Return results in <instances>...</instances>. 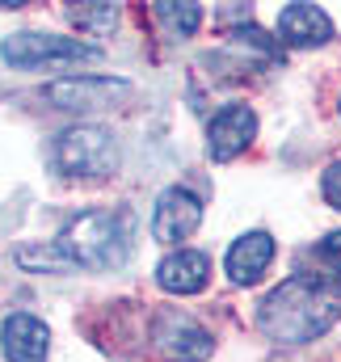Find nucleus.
<instances>
[{
	"instance_id": "obj_15",
	"label": "nucleus",
	"mask_w": 341,
	"mask_h": 362,
	"mask_svg": "<svg viewBox=\"0 0 341 362\" xmlns=\"http://www.w3.org/2000/svg\"><path fill=\"white\" fill-rule=\"evenodd\" d=\"M17 266H25V270H72V262L64 257L59 245H47V249H17Z\"/></svg>"
},
{
	"instance_id": "obj_16",
	"label": "nucleus",
	"mask_w": 341,
	"mask_h": 362,
	"mask_svg": "<svg viewBox=\"0 0 341 362\" xmlns=\"http://www.w3.org/2000/svg\"><path fill=\"white\" fill-rule=\"evenodd\" d=\"M325 198L341 211V160L337 165H329V173H325Z\"/></svg>"
},
{
	"instance_id": "obj_5",
	"label": "nucleus",
	"mask_w": 341,
	"mask_h": 362,
	"mask_svg": "<svg viewBox=\"0 0 341 362\" xmlns=\"http://www.w3.org/2000/svg\"><path fill=\"white\" fill-rule=\"evenodd\" d=\"M131 93L127 81H110V76H68L47 85V101H55L59 110H110L114 101H122Z\"/></svg>"
},
{
	"instance_id": "obj_9",
	"label": "nucleus",
	"mask_w": 341,
	"mask_h": 362,
	"mask_svg": "<svg viewBox=\"0 0 341 362\" xmlns=\"http://www.w3.org/2000/svg\"><path fill=\"white\" fill-rule=\"evenodd\" d=\"M0 346H4L8 362H42L47 350H51V333H47L42 320H34L25 312H13L0 325Z\"/></svg>"
},
{
	"instance_id": "obj_2",
	"label": "nucleus",
	"mask_w": 341,
	"mask_h": 362,
	"mask_svg": "<svg viewBox=\"0 0 341 362\" xmlns=\"http://www.w3.org/2000/svg\"><path fill=\"white\" fill-rule=\"evenodd\" d=\"M64 257L85 270H118L131 257V215L127 211H85L76 215L59 240Z\"/></svg>"
},
{
	"instance_id": "obj_10",
	"label": "nucleus",
	"mask_w": 341,
	"mask_h": 362,
	"mask_svg": "<svg viewBox=\"0 0 341 362\" xmlns=\"http://www.w3.org/2000/svg\"><path fill=\"white\" fill-rule=\"evenodd\" d=\"M329 34H333V21L316 4H287L278 13V38L287 47H320L329 42Z\"/></svg>"
},
{
	"instance_id": "obj_11",
	"label": "nucleus",
	"mask_w": 341,
	"mask_h": 362,
	"mask_svg": "<svg viewBox=\"0 0 341 362\" xmlns=\"http://www.w3.org/2000/svg\"><path fill=\"white\" fill-rule=\"evenodd\" d=\"M211 278V262L194 249H177L169 253L161 266H156V282L169 291V295H198Z\"/></svg>"
},
{
	"instance_id": "obj_1",
	"label": "nucleus",
	"mask_w": 341,
	"mask_h": 362,
	"mask_svg": "<svg viewBox=\"0 0 341 362\" xmlns=\"http://www.w3.org/2000/svg\"><path fill=\"white\" fill-rule=\"evenodd\" d=\"M341 316V282L320 278V274H295L287 282H278L265 299H261V329L274 341L287 346H304L316 341L320 333H329Z\"/></svg>"
},
{
	"instance_id": "obj_6",
	"label": "nucleus",
	"mask_w": 341,
	"mask_h": 362,
	"mask_svg": "<svg viewBox=\"0 0 341 362\" xmlns=\"http://www.w3.org/2000/svg\"><path fill=\"white\" fill-rule=\"evenodd\" d=\"M198 223H202V202H198L190 189L173 185V189H165V194L156 198V215H152V236H156V240L177 245V240L194 236Z\"/></svg>"
},
{
	"instance_id": "obj_14",
	"label": "nucleus",
	"mask_w": 341,
	"mask_h": 362,
	"mask_svg": "<svg viewBox=\"0 0 341 362\" xmlns=\"http://www.w3.org/2000/svg\"><path fill=\"white\" fill-rule=\"evenodd\" d=\"M68 17L76 21V30H88V34H110L114 25H118V8L114 4H72L68 8Z\"/></svg>"
},
{
	"instance_id": "obj_13",
	"label": "nucleus",
	"mask_w": 341,
	"mask_h": 362,
	"mask_svg": "<svg viewBox=\"0 0 341 362\" xmlns=\"http://www.w3.org/2000/svg\"><path fill=\"white\" fill-rule=\"evenodd\" d=\"M156 21L169 30L173 38H190V34L202 25V8H198V4H190V0H185V4L161 0V4H156Z\"/></svg>"
},
{
	"instance_id": "obj_7",
	"label": "nucleus",
	"mask_w": 341,
	"mask_h": 362,
	"mask_svg": "<svg viewBox=\"0 0 341 362\" xmlns=\"http://www.w3.org/2000/svg\"><path fill=\"white\" fill-rule=\"evenodd\" d=\"M257 135V118L249 105H228L211 118V131H207V148L215 160H232L241 156Z\"/></svg>"
},
{
	"instance_id": "obj_4",
	"label": "nucleus",
	"mask_w": 341,
	"mask_h": 362,
	"mask_svg": "<svg viewBox=\"0 0 341 362\" xmlns=\"http://www.w3.org/2000/svg\"><path fill=\"white\" fill-rule=\"evenodd\" d=\"M0 55L13 68H72V64L97 59V47L59 38V34H13L0 42Z\"/></svg>"
},
{
	"instance_id": "obj_12",
	"label": "nucleus",
	"mask_w": 341,
	"mask_h": 362,
	"mask_svg": "<svg viewBox=\"0 0 341 362\" xmlns=\"http://www.w3.org/2000/svg\"><path fill=\"white\" fill-rule=\"evenodd\" d=\"M270 262H274V236L270 232H249L228 249V274H232V282H245V286L270 270Z\"/></svg>"
},
{
	"instance_id": "obj_8",
	"label": "nucleus",
	"mask_w": 341,
	"mask_h": 362,
	"mask_svg": "<svg viewBox=\"0 0 341 362\" xmlns=\"http://www.w3.org/2000/svg\"><path fill=\"white\" fill-rule=\"evenodd\" d=\"M156 346L177 362H202L211 354V333L202 325H194L190 316H177V312H165L156 320Z\"/></svg>"
},
{
	"instance_id": "obj_3",
	"label": "nucleus",
	"mask_w": 341,
	"mask_h": 362,
	"mask_svg": "<svg viewBox=\"0 0 341 362\" xmlns=\"http://www.w3.org/2000/svg\"><path fill=\"white\" fill-rule=\"evenodd\" d=\"M55 165L68 177H105L118 169V144L105 127H72L55 139Z\"/></svg>"
},
{
	"instance_id": "obj_17",
	"label": "nucleus",
	"mask_w": 341,
	"mask_h": 362,
	"mask_svg": "<svg viewBox=\"0 0 341 362\" xmlns=\"http://www.w3.org/2000/svg\"><path fill=\"white\" fill-rule=\"evenodd\" d=\"M325 257H329V266L341 274V232H333V236L325 240Z\"/></svg>"
}]
</instances>
